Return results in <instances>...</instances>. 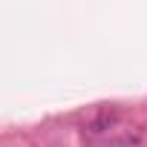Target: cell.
Returning a JSON list of instances; mask_svg holds the SVG:
<instances>
[]
</instances>
